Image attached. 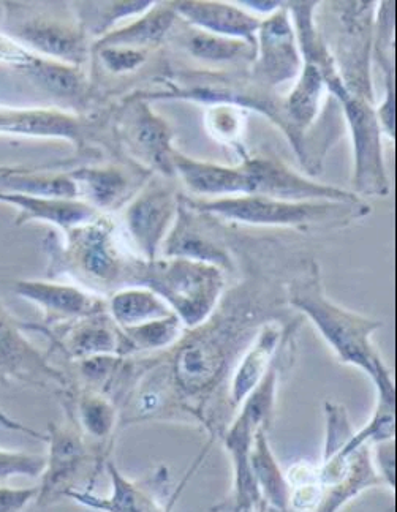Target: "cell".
Instances as JSON below:
<instances>
[{
	"label": "cell",
	"instance_id": "1",
	"mask_svg": "<svg viewBox=\"0 0 397 512\" xmlns=\"http://www.w3.org/2000/svg\"><path fill=\"white\" fill-rule=\"evenodd\" d=\"M288 302L314 323L342 364L363 370L377 391L394 389L390 370L372 342V334L382 323L331 301L323 290L322 275L314 261L288 285Z\"/></svg>",
	"mask_w": 397,
	"mask_h": 512
},
{
	"label": "cell",
	"instance_id": "2",
	"mask_svg": "<svg viewBox=\"0 0 397 512\" xmlns=\"http://www.w3.org/2000/svg\"><path fill=\"white\" fill-rule=\"evenodd\" d=\"M45 249L50 256L46 271L50 280L69 277L75 285L92 293L129 287L133 260H125L114 239L113 225L102 215L94 222L65 233L64 244H59L51 233L45 241Z\"/></svg>",
	"mask_w": 397,
	"mask_h": 512
},
{
	"label": "cell",
	"instance_id": "3",
	"mask_svg": "<svg viewBox=\"0 0 397 512\" xmlns=\"http://www.w3.org/2000/svg\"><path fill=\"white\" fill-rule=\"evenodd\" d=\"M129 287H144L167 302L184 328H200L222 301L225 272L211 264L184 258L133 260Z\"/></svg>",
	"mask_w": 397,
	"mask_h": 512
},
{
	"label": "cell",
	"instance_id": "4",
	"mask_svg": "<svg viewBox=\"0 0 397 512\" xmlns=\"http://www.w3.org/2000/svg\"><path fill=\"white\" fill-rule=\"evenodd\" d=\"M190 208L201 214L255 226H287V228H323L347 225L369 214L363 203L334 201H282L265 196L242 195L217 200H187Z\"/></svg>",
	"mask_w": 397,
	"mask_h": 512
},
{
	"label": "cell",
	"instance_id": "5",
	"mask_svg": "<svg viewBox=\"0 0 397 512\" xmlns=\"http://www.w3.org/2000/svg\"><path fill=\"white\" fill-rule=\"evenodd\" d=\"M0 32L27 51L51 61L81 67L87 59L80 19L32 2H0Z\"/></svg>",
	"mask_w": 397,
	"mask_h": 512
},
{
	"label": "cell",
	"instance_id": "6",
	"mask_svg": "<svg viewBox=\"0 0 397 512\" xmlns=\"http://www.w3.org/2000/svg\"><path fill=\"white\" fill-rule=\"evenodd\" d=\"M45 441L48 454L37 486V506L48 508L73 490L92 492L95 479L110 459L92 448L69 416L61 424H48Z\"/></svg>",
	"mask_w": 397,
	"mask_h": 512
},
{
	"label": "cell",
	"instance_id": "7",
	"mask_svg": "<svg viewBox=\"0 0 397 512\" xmlns=\"http://www.w3.org/2000/svg\"><path fill=\"white\" fill-rule=\"evenodd\" d=\"M336 68V62H331L322 68V72L326 89L342 103L352 135L353 185L358 195L386 196L390 193V181L383 160L382 130L374 105L348 91Z\"/></svg>",
	"mask_w": 397,
	"mask_h": 512
},
{
	"label": "cell",
	"instance_id": "8",
	"mask_svg": "<svg viewBox=\"0 0 397 512\" xmlns=\"http://www.w3.org/2000/svg\"><path fill=\"white\" fill-rule=\"evenodd\" d=\"M23 323L0 301V383L59 392L69 389L70 378L27 339Z\"/></svg>",
	"mask_w": 397,
	"mask_h": 512
},
{
	"label": "cell",
	"instance_id": "9",
	"mask_svg": "<svg viewBox=\"0 0 397 512\" xmlns=\"http://www.w3.org/2000/svg\"><path fill=\"white\" fill-rule=\"evenodd\" d=\"M111 481V494L100 497L94 492L73 490L67 497L84 508L97 512H171L184 484L170 495V475L165 467L152 471L148 478H125L119 468L108 460L105 465Z\"/></svg>",
	"mask_w": 397,
	"mask_h": 512
},
{
	"label": "cell",
	"instance_id": "10",
	"mask_svg": "<svg viewBox=\"0 0 397 512\" xmlns=\"http://www.w3.org/2000/svg\"><path fill=\"white\" fill-rule=\"evenodd\" d=\"M23 326L24 331L40 332L48 337L51 348L70 362L95 356L127 358L132 354L129 340L125 339L124 332L111 320L108 312L50 328L34 323H23Z\"/></svg>",
	"mask_w": 397,
	"mask_h": 512
},
{
	"label": "cell",
	"instance_id": "11",
	"mask_svg": "<svg viewBox=\"0 0 397 512\" xmlns=\"http://www.w3.org/2000/svg\"><path fill=\"white\" fill-rule=\"evenodd\" d=\"M250 181V195L282 201H334L363 203V198L331 185L317 184L271 159H246L241 163Z\"/></svg>",
	"mask_w": 397,
	"mask_h": 512
},
{
	"label": "cell",
	"instance_id": "12",
	"mask_svg": "<svg viewBox=\"0 0 397 512\" xmlns=\"http://www.w3.org/2000/svg\"><path fill=\"white\" fill-rule=\"evenodd\" d=\"M13 291L19 298L37 305L45 313L42 326L73 323L81 318L108 312V301L100 294L84 290L75 283L59 280H16Z\"/></svg>",
	"mask_w": 397,
	"mask_h": 512
},
{
	"label": "cell",
	"instance_id": "13",
	"mask_svg": "<svg viewBox=\"0 0 397 512\" xmlns=\"http://www.w3.org/2000/svg\"><path fill=\"white\" fill-rule=\"evenodd\" d=\"M179 200L165 185L152 182L143 193L130 203L124 219L141 260L159 258L160 247L170 233Z\"/></svg>",
	"mask_w": 397,
	"mask_h": 512
},
{
	"label": "cell",
	"instance_id": "14",
	"mask_svg": "<svg viewBox=\"0 0 397 512\" xmlns=\"http://www.w3.org/2000/svg\"><path fill=\"white\" fill-rule=\"evenodd\" d=\"M290 19L287 7H280L258 27L255 73L269 86L295 80L303 68V56Z\"/></svg>",
	"mask_w": 397,
	"mask_h": 512
},
{
	"label": "cell",
	"instance_id": "15",
	"mask_svg": "<svg viewBox=\"0 0 397 512\" xmlns=\"http://www.w3.org/2000/svg\"><path fill=\"white\" fill-rule=\"evenodd\" d=\"M160 255L211 264L224 272L233 269L230 252L203 223L198 222L195 211L186 200H179L176 219L160 247Z\"/></svg>",
	"mask_w": 397,
	"mask_h": 512
},
{
	"label": "cell",
	"instance_id": "16",
	"mask_svg": "<svg viewBox=\"0 0 397 512\" xmlns=\"http://www.w3.org/2000/svg\"><path fill=\"white\" fill-rule=\"evenodd\" d=\"M0 135L64 140L80 147L87 138V125L80 116L56 108L0 105Z\"/></svg>",
	"mask_w": 397,
	"mask_h": 512
},
{
	"label": "cell",
	"instance_id": "17",
	"mask_svg": "<svg viewBox=\"0 0 397 512\" xmlns=\"http://www.w3.org/2000/svg\"><path fill=\"white\" fill-rule=\"evenodd\" d=\"M122 136L138 159L167 176L174 173V149L171 146L173 132L167 122L149 108L148 102L138 100L125 111Z\"/></svg>",
	"mask_w": 397,
	"mask_h": 512
},
{
	"label": "cell",
	"instance_id": "18",
	"mask_svg": "<svg viewBox=\"0 0 397 512\" xmlns=\"http://www.w3.org/2000/svg\"><path fill=\"white\" fill-rule=\"evenodd\" d=\"M59 394L64 403L65 416L75 422L92 448L108 459L111 440L116 429H119V410L113 400L100 392L73 384Z\"/></svg>",
	"mask_w": 397,
	"mask_h": 512
},
{
	"label": "cell",
	"instance_id": "19",
	"mask_svg": "<svg viewBox=\"0 0 397 512\" xmlns=\"http://www.w3.org/2000/svg\"><path fill=\"white\" fill-rule=\"evenodd\" d=\"M173 12L198 31L219 37L233 38L257 46V32L261 19L236 4L209 2V0H186L170 4Z\"/></svg>",
	"mask_w": 397,
	"mask_h": 512
},
{
	"label": "cell",
	"instance_id": "20",
	"mask_svg": "<svg viewBox=\"0 0 397 512\" xmlns=\"http://www.w3.org/2000/svg\"><path fill=\"white\" fill-rule=\"evenodd\" d=\"M0 203L16 209V226L45 222L57 226L64 234L100 217L99 211L84 200L0 193Z\"/></svg>",
	"mask_w": 397,
	"mask_h": 512
},
{
	"label": "cell",
	"instance_id": "21",
	"mask_svg": "<svg viewBox=\"0 0 397 512\" xmlns=\"http://www.w3.org/2000/svg\"><path fill=\"white\" fill-rule=\"evenodd\" d=\"M173 171L181 177L193 195L209 196L211 200L250 195L249 176L244 166H222L193 160L174 151Z\"/></svg>",
	"mask_w": 397,
	"mask_h": 512
},
{
	"label": "cell",
	"instance_id": "22",
	"mask_svg": "<svg viewBox=\"0 0 397 512\" xmlns=\"http://www.w3.org/2000/svg\"><path fill=\"white\" fill-rule=\"evenodd\" d=\"M284 343L282 329L279 324L268 323L258 331L246 353L236 362L235 372L231 375L228 400L230 405L238 410L242 400L257 388L263 380L269 367L276 359L280 347Z\"/></svg>",
	"mask_w": 397,
	"mask_h": 512
},
{
	"label": "cell",
	"instance_id": "23",
	"mask_svg": "<svg viewBox=\"0 0 397 512\" xmlns=\"http://www.w3.org/2000/svg\"><path fill=\"white\" fill-rule=\"evenodd\" d=\"M326 84L322 68L315 62L304 61L303 68L296 78L295 86L284 102L287 135L298 155H303L301 133L314 122L322 105Z\"/></svg>",
	"mask_w": 397,
	"mask_h": 512
},
{
	"label": "cell",
	"instance_id": "24",
	"mask_svg": "<svg viewBox=\"0 0 397 512\" xmlns=\"http://www.w3.org/2000/svg\"><path fill=\"white\" fill-rule=\"evenodd\" d=\"M18 72L35 84L40 91L51 98H56L57 102L76 105L86 94V81L80 67L51 61L34 54L31 61L23 68H19Z\"/></svg>",
	"mask_w": 397,
	"mask_h": 512
},
{
	"label": "cell",
	"instance_id": "25",
	"mask_svg": "<svg viewBox=\"0 0 397 512\" xmlns=\"http://www.w3.org/2000/svg\"><path fill=\"white\" fill-rule=\"evenodd\" d=\"M266 433V430H260L255 435L254 445L250 451V467L266 512H285L288 509L290 494L287 476L277 464Z\"/></svg>",
	"mask_w": 397,
	"mask_h": 512
},
{
	"label": "cell",
	"instance_id": "26",
	"mask_svg": "<svg viewBox=\"0 0 397 512\" xmlns=\"http://www.w3.org/2000/svg\"><path fill=\"white\" fill-rule=\"evenodd\" d=\"M176 13L173 8L154 2L148 12L133 19L132 23L122 26L118 31H110L97 38L94 48L121 46V48L143 49L144 46L156 45L170 32Z\"/></svg>",
	"mask_w": 397,
	"mask_h": 512
},
{
	"label": "cell",
	"instance_id": "27",
	"mask_svg": "<svg viewBox=\"0 0 397 512\" xmlns=\"http://www.w3.org/2000/svg\"><path fill=\"white\" fill-rule=\"evenodd\" d=\"M173 313L167 302L144 287H124L108 299V315L121 329L137 328Z\"/></svg>",
	"mask_w": 397,
	"mask_h": 512
},
{
	"label": "cell",
	"instance_id": "28",
	"mask_svg": "<svg viewBox=\"0 0 397 512\" xmlns=\"http://www.w3.org/2000/svg\"><path fill=\"white\" fill-rule=\"evenodd\" d=\"M67 174L75 181L80 200L86 196V203L97 211L116 208L129 190L127 176L116 166H84Z\"/></svg>",
	"mask_w": 397,
	"mask_h": 512
},
{
	"label": "cell",
	"instance_id": "29",
	"mask_svg": "<svg viewBox=\"0 0 397 512\" xmlns=\"http://www.w3.org/2000/svg\"><path fill=\"white\" fill-rule=\"evenodd\" d=\"M81 7L72 8L76 18L80 19L84 32L92 35H103L110 32L111 26L125 18H138L148 12L154 2H86L78 4Z\"/></svg>",
	"mask_w": 397,
	"mask_h": 512
},
{
	"label": "cell",
	"instance_id": "30",
	"mask_svg": "<svg viewBox=\"0 0 397 512\" xmlns=\"http://www.w3.org/2000/svg\"><path fill=\"white\" fill-rule=\"evenodd\" d=\"M129 340L132 354L144 351H162L174 347L184 336L186 328L176 315L149 321L137 328L121 329Z\"/></svg>",
	"mask_w": 397,
	"mask_h": 512
},
{
	"label": "cell",
	"instance_id": "31",
	"mask_svg": "<svg viewBox=\"0 0 397 512\" xmlns=\"http://www.w3.org/2000/svg\"><path fill=\"white\" fill-rule=\"evenodd\" d=\"M187 49L192 56L201 59V61L212 62H230L235 61L236 57L244 53L247 43L233 38L219 37V35L208 34V32L195 31L187 37Z\"/></svg>",
	"mask_w": 397,
	"mask_h": 512
},
{
	"label": "cell",
	"instance_id": "32",
	"mask_svg": "<svg viewBox=\"0 0 397 512\" xmlns=\"http://www.w3.org/2000/svg\"><path fill=\"white\" fill-rule=\"evenodd\" d=\"M43 468H45V456L0 449V482L8 481L15 476L40 478Z\"/></svg>",
	"mask_w": 397,
	"mask_h": 512
},
{
	"label": "cell",
	"instance_id": "33",
	"mask_svg": "<svg viewBox=\"0 0 397 512\" xmlns=\"http://www.w3.org/2000/svg\"><path fill=\"white\" fill-rule=\"evenodd\" d=\"M103 67L114 75L133 72L146 61V53L143 49L121 48V46H106V48H94Z\"/></svg>",
	"mask_w": 397,
	"mask_h": 512
},
{
	"label": "cell",
	"instance_id": "34",
	"mask_svg": "<svg viewBox=\"0 0 397 512\" xmlns=\"http://www.w3.org/2000/svg\"><path fill=\"white\" fill-rule=\"evenodd\" d=\"M239 106L219 103L208 111V124L212 135L220 141H236L241 133V119H239Z\"/></svg>",
	"mask_w": 397,
	"mask_h": 512
},
{
	"label": "cell",
	"instance_id": "35",
	"mask_svg": "<svg viewBox=\"0 0 397 512\" xmlns=\"http://www.w3.org/2000/svg\"><path fill=\"white\" fill-rule=\"evenodd\" d=\"M374 460L375 468L379 471L380 478L385 482V486H390L394 489V481H396V467H394V440L382 441L374 445Z\"/></svg>",
	"mask_w": 397,
	"mask_h": 512
},
{
	"label": "cell",
	"instance_id": "36",
	"mask_svg": "<svg viewBox=\"0 0 397 512\" xmlns=\"http://www.w3.org/2000/svg\"><path fill=\"white\" fill-rule=\"evenodd\" d=\"M37 492V487H0V512H23L27 505L37 498Z\"/></svg>",
	"mask_w": 397,
	"mask_h": 512
},
{
	"label": "cell",
	"instance_id": "37",
	"mask_svg": "<svg viewBox=\"0 0 397 512\" xmlns=\"http://www.w3.org/2000/svg\"><path fill=\"white\" fill-rule=\"evenodd\" d=\"M34 53L16 43L12 38L0 32V64L7 65L18 72L27 62L31 61Z\"/></svg>",
	"mask_w": 397,
	"mask_h": 512
},
{
	"label": "cell",
	"instance_id": "38",
	"mask_svg": "<svg viewBox=\"0 0 397 512\" xmlns=\"http://www.w3.org/2000/svg\"><path fill=\"white\" fill-rule=\"evenodd\" d=\"M0 429L10 430V432L24 433V435H29V437L35 438V440L45 441V433H40L37 432V430L31 429V427L24 426V424L16 421V419L5 415L2 410H0Z\"/></svg>",
	"mask_w": 397,
	"mask_h": 512
},
{
	"label": "cell",
	"instance_id": "39",
	"mask_svg": "<svg viewBox=\"0 0 397 512\" xmlns=\"http://www.w3.org/2000/svg\"><path fill=\"white\" fill-rule=\"evenodd\" d=\"M238 5H244V10H255L258 13H269V15H273L274 12H277L282 4L280 2H254V0H244V2H238Z\"/></svg>",
	"mask_w": 397,
	"mask_h": 512
},
{
	"label": "cell",
	"instance_id": "40",
	"mask_svg": "<svg viewBox=\"0 0 397 512\" xmlns=\"http://www.w3.org/2000/svg\"><path fill=\"white\" fill-rule=\"evenodd\" d=\"M285 512H293V511H290V509H287V511H285Z\"/></svg>",
	"mask_w": 397,
	"mask_h": 512
}]
</instances>
